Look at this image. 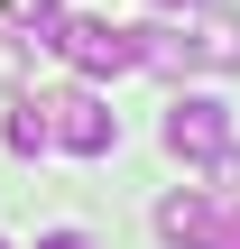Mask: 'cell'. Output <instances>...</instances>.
<instances>
[{
	"label": "cell",
	"mask_w": 240,
	"mask_h": 249,
	"mask_svg": "<svg viewBox=\"0 0 240 249\" xmlns=\"http://www.w3.org/2000/svg\"><path fill=\"white\" fill-rule=\"evenodd\" d=\"M46 46H55L74 74H129V65H139L129 28H111V18H46Z\"/></svg>",
	"instance_id": "6da1fadb"
},
{
	"label": "cell",
	"mask_w": 240,
	"mask_h": 249,
	"mask_svg": "<svg viewBox=\"0 0 240 249\" xmlns=\"http://www.w3.org/2000/svg\"><path fill=\"white\" fill-rule=\"evenodd\" d=\"M111 139H120V120H111V102L102 92H46V148H74V157H111Z\"/></svg>",
	"instance_id": "7a4b0ae2"
},
{
	"label": "cell",
	"mask_w": 240,
	"mask_h": 249,
	"mask_svg": "<svg viewBox=\"0 0 240 249\" xmlns=\"http://www.w3.org/2000/svg\"><path fill=\"white\" fill-rule=\"evenodd\" d=\"M222 139H231V102H213V92H176V111H166V148H176L185 166H203Z\"/></svg>",
	"instance_id": "3957f363"
},
{
	"label": "cell",
	"mask_w": 240,
	"mask_h": 249,
	"mask_svg": "<svg viewBox=\"0 0 240 249\" xmlns=\"http://www.w3.org/2000/svg\"><path fill=\"white\" fill-rule=\"evenodd\" d=\"M185 37H194V65H203V74H240V18L222 9V0H213Z\"/></svg>",
	"instance_id": "277c9868"
},
{
	"label": "cell",
	"mask_w": 240,
	"mask_h": 249,
	"mask_svg": "<svg viewBox=\"0 0 240 249\" xmlns=\"http://www.w3.org/2000/svg\"><path fill=\"white\" fill-rule=\"evenodd\" d=\"M129 46H139V65H157V74H194V37H185V28H129Z\"/></svg>",
	"instance_id": "5b68a950"
},
{
	"label": "cell",
	"mask_w": 240,
	"mask_h": 249,
	"mask_svg": "<svg viewBox=\"0 0 240 249\" xmlns=\"http://www.w3.org/2000/svg\"><path fill=\"white\" fill-rule=\"evenodd\" d=\"M185 249H240V194H203L194 240H185Z\"/></svg>",
	"instance_id": "8992f818"
},
{
	"label": "cell",
	"mask_w": 240,
	"mask_h": 249,
	"mask_svg": "<svg viewBox=\"0 0 240 249\" xmlns=\"http://www.w3.org/2000/svg\"><path fill=\"white\" fill-rule=\"evenodd\" d=\"M9 148H18V157L46 148V102H18V111H9Z\"/></svg>",
	"instance_id": "52a82bcc"
},
{
	"label": "cell",
	"mask_w": 240,
	"mask_h": 249,
	"mask_svg": "<svg viewBox=\"0 0 240 249\" xmlns=\"http://www.w3.org/2000/svg\"><path fill=\"white\" fill-rule=\"evenodd\" d=\"M194 213H203V194H166V203H157V231L185 249V240H194Z\"/></svg>",
	"instance_id": "ba28073f"
},
{
	"label": "cell",
	"mask_w": 240,
	"mask_h": 249,
	"mask_svg": "<svg viewBox=\"0 0 240 249\" xmlns=\"http://www.w3.org/2000/svg\"><path fill=\"white\" fill-rule=\"evenodd\" d=\"M0 18H9V28H46V18H55V0H0Z\"/></svg>",
	"instance_id": "9c48e42d"
},
{
	"label": "cell",
	"mask_w": 240,
	"mask_h": 249,
	"mask_svg": "<svg viewBox=\"0 0 240 249\" xmlns=\"http://www.w3.org/2000/svg\"><path fill=\"white\" fill-rule=\"evenodd\" d=\"M0 83H28V46L18 37H0Z\"/></svg>",
	"instance_id": "30bf717a"
},
{
	"label": "cell",
	"mask_w": 240,
	"mask_h": 249,
	"mask_svg": "<svg viewBox=\"0 0 240 249\" xmlns=\"http://www.w3.org/2000/svg\"><path fill=\"white\" fill-rule=\"evenodd\" d=\"M37 249H92V240H83V231H46Z\"/></svg>",
	"instance_id": "8fae6325"
},
{
	"label": "cell",
	"mask_w": 240,
	"mask_h": 249,
	"mask_svg": "<svg viewBox=\"0 0 240 249\" xmlns=\"http://www.w3.org/2000/svg\"><path fill=\"white\" fill-rule=\"evenodd\" d=\"M157 9H213V0H157Z\"/></svg>",
	"instance_id": "7c38bea8"
},
{
	"label": "cell",
	"mask_w": 240,
	"mask_h": 249,
	"mask_svg": "<svg viewBox=\"0 0 240 249\" xmlns=\"http://www.w3.org/2000/svg\"><path fill=\"white\" fill-rule=\"evenodd\" d=\"M0 249H9V240H0Z\"/></svg>",
	"instance_id": "4fadbf2b"
}]
</instances>
